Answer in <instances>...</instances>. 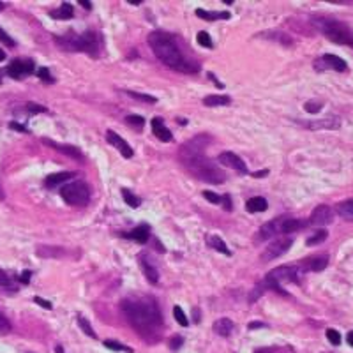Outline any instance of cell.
<instances>
[{
    "instance_id": "obj_38",
    "label": "cell",
    "mask_w": 353,
    "mask_h": 353,
    "mask_svg": "<svg viewBox=\"0 0 353 353\" xmlns=\"http://www.w3.org/2000/svg\"><path fill=\"white\" fill-rule=\"evenodd\" d=\"M11 329H13V327H11L9 320L0 313V334H7V332H11Z\"/></svg>"
},
{
    "instance_id": "obj_21",
    "label": "cell",
    "mask_w": 353,
    "mask_h": 353,
    "mask_svg": "<svg viewBox=\"0 0 353 353\" xmlns=\"http://www.w3.org/2000/svg\"><path fill=\"white\" fill-rule=\"evenodd\" d=\"M329 265V256L321 255V256H313L309 258L306 263V270H313V272H320Z\"/></svg>"
},
{
    "instance_id": "obj_26",
    "label": "cell",
    "mask_w": 353,
    "mask_h": 353,
    "mask_svg": "<svg viewBox=\"0 0 353 353\" xmlns=\"http://www.w3.org/2000/svg\"><path fill=\"white\" fill-rule=\"evenodd\" d=\"M230 102H232V99L228 98V96H207V98H203V104L209 108L228 106Z\"/></svg>"
},
{
    "instance_id": "obj_35",
    "label": "cell",
    "mask_w": 353,
    "mask_h": 353,
    "mask_svg": "<svg viewBox=\"0 0 353 353\" xmlns=\"http://www.w3.org/2000/svg\"><path fill=\"white\" fill-rule=\"evenodd\" d=\"M173 316H175V320H176V323H178V325H182V327H187V325H189V321H187L186 314H184V311H182L180 306H175V307H173Z\"/></svg>"
},
{
    "instance_id": "obj_37",
    "label": "cell",
    "mask_w": 353,
    "mask_h": 353,
    "mask_svg": "<svg viewBox=\"0 0 353 353\" xmlns=\"http://www.w3.org/2000/svg\"><path fill=\"white\" fill-rule=\"evenodd\" d=\"M327 339H329L330 343L334 344V346H339V344H341V335H339V332H337V330H334V329H329V330H327Z\"/></svg>"
},
{
    "instance_id": "obj_1",
    "label": "cell",
    "mask_w": 353,
    "mask_h": 353,
    "mask_svg": "<svg viewBox=\"0 0 353 353\" xmlns=\"http://www.w3.org/2000/svg\"><path fill=\"white\" fill-rule=\"evenodd\" d=\"M120 307L129 325L138 330L141 337L149 341L157 339L159 330L163 327V316L154 298L129 297L122 300Z\"/></svg>"
},
{
    "instance_id": "obj_27",
    "label": "cell",
    "mask_w": 353,
    "mask_h": 353,
    "mask_svg": "<svg viewBox=\"0 0 353 353\" xmlns=\"http://www.w3.org/2000/svg\"><path fill=\"white\" fill-rule=\"evenodd\" d=\"M307 223L300 221V219H293V217H284L283 221V233H295L297 230L304 228Z\"/></svg>"
},
{
    "instance_id": "obj_16",
    "label": "cell",
    "mask_w": 353,
    "mask_h": 353,
    "mask_svg": "<svg viewBox=\"0 0 353 353\" xmlns=\"http://www.w3.org/2000/svg\"><path fill=\"white\" fill-rule=\"evenodd\" d=\"M42 143L48 145V147H51V149L59 150V152H62V154H67V156H71V157H75V159H81V157H83V156H81V152H79V149H76V147H73V145L57 143V141H53V139H48V138L42 139Z\"/></svg>"
},
{
    "instance_id": "obj_36",
    "label": "cell",
    "mask_w": 353,
    "mask_h": 353,
    "mask_svg": "<svg viewBox=\"0 0 353 353\" xmlns=\"http://www.w3.org/2000/svg\"><path fill=\"white\" fill-rule=\"evenodd\" d=\"M196 41H198V44L203 48H212L214 46V42H212V39H210V36L207 32H200L198 36H196Z\"/></svg>"
},
{
    "instance_id": "obj_40",
    "label": "cell",
    "mask_w": 353,
    "mask_h": 353,
    "mask_svg": "<svg viewBox=\"0 0 353 353\" xmlns=\"http://www.w3.org/2000/svg\"><path fill=\"white\" fill-rule=\"evenodd\" d=\"M304 108H306V112L309 113H318L321 110V102L318 101H307L306 104H304Z\"/></svg>"
},
{
    "instance_id": "obj_33",
    "label": "cell",
    "mask_w": 353,
    "mask_h": 353,
    "mask_svg": "<svg viewBox=\"0 0 353 353\" xmlns=\"http://www.w3.org/2000/svg\"><path fill=\"white\" fill-rule=\"evenodd\" d=\"M78 325H79V329L83 330L85 334L88 335V337H94V339H96V337H98V335H96V332H94L92 325H90V323H88V320H87V318H83V316H78Z\"/></svg>"
},
{
    "instance_id": "obj_30",
    "label": "cell",
    "mask_w": 353,
    "mask_h": 353,
    "mask_svg": "<svg viewBox=\"0 0 353 353\" xmlns=\"http://www.w3.org/2000/svg\"><path fill=\"white\" fill-rule=\"evenodd\" d=\"M122 198H124V201H126L129 207H133V209H138L139 205H141V200H139L138 196L133 195V193L127 189H122Z\"/></svg>"
},
{
    "instance_id": "obj_47",
    "label": "cell",
    "mask_w": 353,
    "mask_h": 353,
    "mask_svg": "<svg viewBox=\"0 0 353 353\" xmlns=\"http://www.w3.org/2000/svg\"><path fill=\"white\" fill-rule=\"evenodd\" d=\"M34 302L38 304V306L44 307V309H53V304L48 302V300H44V298H41V297H36L34 298Z\"/></svg>"
},
{
    "instance_id": "obj_8",
    "label": "cell",
    "mask_w": 353,
    "mask_h": 353,
    "mask_svg": "<svg viewBox=\"0 0 353 353\" xmlns=\"http://www.w3.org/2000/svg\"><path fill=\"white\" fill-rule=\"evenodd\" d=\"M36 71V64H34L32 59H14L9 65L5 73L14 79H23L25 76H30Z\"/></svg>"
},
{
    "instance_id": "obj_44",
    "label": "cell",
    "mask_w": 353,
    "mask_h": 353,
    "mask_svg": "<svg viewBox=\"0 0 353 353\" xmlns=\"http://www.w3.org/2000/svg\"><path fill=\"white\" fill-rule=\"evenodd\" d=\"M182 344H184V337H182V335H173L172 339H170V348H172L173 352H176Z\"/></svg>"
},
{
    "instance_id": "obj_52",
    "label": "cell",
    "mask_w": 353,
    "mask_h": 353,
    "mask_svg": "<svg viewBox=\"0 0 353 353\" xmlns=\"http://www.w3.org/2000/svg\"><path fill=\"white\" fill-rule=\"evenodd\" d=\"M261 327H265V323H260V321H255V323H249V330H253V329H261Z\"/></svg>"
},
{
    "instance_id": "obj_45",
    "label": "cell",
    "mask_w": 353,
    "mask_h": 353,
    "mask_svg": "<svg viewBox=\"0 0 353 353\" xmlns=\"http://www.w3.org/2000/svg\"><path fill=\"white\" fill-rule=\"evenodd\" d=\"M203 198L210 201V203H221V196L214 195V193H210V191H205L203 193Z\"/></svg>"
},
{
    "instance_id": "obj_11",
    "label": "cell",
    "mask_w": 353,
    "mask_h": 353,
    "mask_svg": "<svg viewBox=\"0 0 353 353\" xmlns=\"http://www.w3.org/2000/svg\"><path fill=\"white\" fill-rule=\"evenodd\" d=\"M217 161L223 166L226 168H232V170H235V172H240V173H247L249 170H247L246 163L242 161V157H238L235 152H221L219 154Z\"/></svg>"
},
{
    "instance_id": "obj_42",
    "label": "cell",
    "mask_w": 353,
    "mask_h": 353,
    "mask_svg": "<svg viewBox=\"0 0 353 353\" xmlns=\"http://www.w3.org/2000/svg\"><path fill=\"white\" fill-rule=\"evenodd\" d=\"M127 94H129L131 98L135 99H141V101H147V102H156L157 99L152 98V96H147V94H139V92H131V90H127Z\"/></svg>"
},
{
    "instance_id": "obj_12",
    "label": "cell",
    "mask_w": 353,
    "mask_h": 353,
    "mask_svg": "<svg viewBox=\"0 0 353 353\" xmlns=\"http://www.w3.org/2000/svg\"><path fill=\"white\" fill-rule=\"evenodd\" d=\"M106 141L110 145H113L118 152L124 156V157H127V159H131L133 156H135V152H133V149H131V145L127 143L126 139L122 138V136H118L115 133V131H112V129H108L106 131Z\"/></svg>"
},
{
    "instance_id": "obj_56",
    "label": "cell",
    "mask_w": 353,
    "mask_h": 353,
    "mask_svg": "<svg viewBox=\"0 0 353 353\" xmlns=\"http://www.w3.org/2000/svg\"><path fill=\"white\" fill-rule=\"evenodd\" d=\"M5 57H7V55H5V51L2 50V48H0V62H4V60H5Z\"/></svg>"
},
{
    "instance_id": "obj_10",
    "label": "cell",
    "mask_w": 353,
    "mask_h": 353,
    "mask_svg": "<svg viewBox=\"0 0 353 353\" xmlns=\"http://www.w3.org/2000/svg\"><path fill=\"white\" fill-rule=\"evenodd\" d=\"M334 214H332V209L329 205H318L314 210H313L311 217L307 221V224H313V226H325V224L332 223Z\"/></svg>"
},
{
    "instance_id": "obj_7",
    "label": "cell",
    "mask_w": 353,
    "mask_h": 353,
    "mask_svg": "<svg viewBox=\"0 0 353 353\" xmlns=\"http://www.w3.org/2000/svg\"><path fill=\"white\" fill-rule=\"evenodd\" d=\"M60 196L65 203L81 207V205H87L90 200V187L83 180L69 182L60 189Z\"/></svg>"
},
{
    "instance_id": "obj_18",
    "label": "cell",
    "mask_w": 353,
    "mask_h": 353,
    "mask_svg": "<svg viewBox=\"0 0 353 353\" xmlns=\"http://www.w3.org/2000/svg\"><path fill=\"white\" fill-rule=\"evenodd\" d=\"M126 237L131 240H136L138 244H147L150 238V228L147 224H139L135 230H131L129 233H126Z\"/></svg>"
},
{
    "instance_id": "obj_9",
    "label": "cell",
    "mask_w": 353,
    "mask_h": 353,
    "mask_svg": "<svg viewBox=\"0 0 353 353\" xmlns=\"http://www.w3.org/2000/svg\"><path fill=\"white\" fill-rule=\"evenodd\" d=\"M293 244V238L292 237H283V238H277L270 244L269 247H265L263 255H261V260L263 261H270V260H275L279 256H283L284 253L288 251L290 247Z\"/></svg>"
},
{
    "instance_id": "obj_29",
    "label": "cell",
    "mask_w": 353,
    "mask_h": 353,
    "mask_svg": "<svg viewBox=\"0 0 353 353\" xmlns=\"http://www.w3.org/2000/svg\"><path fill=\"white\" fill-rule=\"evenodd\" d=\"M0 292H16L14 281L2 270H0Z\"/></svg>"
},
{
    "instance_id": "obj_19",
    "label": "cell",
    "mask_w": 353,
    "mask_h": 353,
    "mask_svg": "<svg viewBox=\"0 0 353 353\" xmlns=\"http://www.w3.org/2000/svg\"><path fill=\"white\" fill-rule=\"evenodd\" d=\"M75 176L73 172H60V173H53V175L46 176V180H44V186L46 187H57L60 186V184H65L67 180H71Z\"/></svg>"
},
{
    "instance_id": "obj_3",
    "label": "cell",
    "mask_w": 353,
    "mask_h": 353,
    "mask_svg": "<svg viewBox=\"0 0 353 353\" xmlns=\"http://www.w3.org/2000/svg\"><path fill=\"white\" fill-rule=\"evenodd\" d=\"M149 44L152 48L154 55L157 57L163 64H166L168 67L186 73V75H195V73L200 71V64L184 55V51L180 50V46L176 44V41L170 34L159 32V30L152 32L149 36Z\"/></svg>"
},
{
    "instance_id": "obj_15",
    "label": "cell",
    "mask_w": 353,
    "mask_h": 353,
    "mask_svg": "<svg viewBox=\"0 0 353 353\" xmlns=\"http://www.w3.org/2000/svg\"><path fill=\"white\" fill-rule=\"evenodd\" d=\"M139 260V267H141V270H143L145 277L149 279V283L156 284L159 281V270L157 267L152 263V260H149V256L147 255H139L138 256Z\"/></svg>"
},
{
    "instance_id": "obj_55",
    "label": "cell",
    "mask_w": 353,
    "mask_h": 353,
    "mask_svg": "<svg viewBox=\"0 0 353 353\" xmlns=\"http://www.w3.org/2000/svg\"><path fill=\"white\" fill-rule=\"evenodd\" d=\"M346 339H348L350 346H353V330H352V332H348V337H346Z\"/></svg>"
},
{
    "instance_id": "obj_4",
    "label": "cell",
    "mask_w": 353,
    "mask_h": 353,
    "mask_svg": "<svg viewBox=\"0 0 353 353\" xmlns=\"http://www.w3.org/2000/svg\"><path fill=\"white\" fill-rule=\"evenodd\" d=\"M300 275H302V270L298 269V267H290V265H283V267H277V269L270 270L269 274L265 275L263 281H260V283L251 290L247 300H249V304L256 302L267 290H275V292L279 293H284V290L281 288V284L298 283Z\"/></svg>"
},
{
    "instance_id": "obj_34",
    "label": "cell",
    "mask_w": 353,
    "mask_h": 353,
    "mask_svg": "<svg viewBox=\"0 0 353 353\" xmlns=\"http://www.w3.org/2000/svg\"><path fill=\"white\" fill-rule=\"evenodd\" d=\"M126 122L129 124L131 127H135V129H138V131H141L145 126V118L143 117H139V115H129L126 118Z\"/></svg>"
},
{
    "instance_id": "obj_48",
    "label": "cell",
    "mask_w": 353,
    "mask_h": 353,
    "mask_svg": "<svg viewBox=\"0 0 353 353\" xmlns=\"http://www.w3.org/2000/svg\"><path fill=\"white\" fill-rule=\"evenodd\" d=\"M30 275H32V272H30V270H23V272L20 274L18 281H20V283H23V284H28V283H30Z\"/></svg>"
},
{
    "instance_id": "obj_53",
    "label": "cell",
    "mask_w": 353,
    "mask_h": 353,
    "mask_svg": "<svg viewBox=\"0 0 353 353\" xmlns=\"http://www.w3.org/2000/svg\"><path fill=\"white\" fill-rule=\"evenodd\" d=\"M253 175H255L256 178H263L265 175H269V170H263V172H256V173H253Z\"/></svg>"
},
{
    "instance_id": "obj_50",
    "label": "cell",
    "mask_w": 353,
    "mask_h": 353,
    "mask_svg": "<svg viewBox=\"0 0 353 353\" xmlns=\"http://www.w3.org/2000/svg\"><path fill=\"white\" fill-rule=\"evenodd\" d=\"M79 5H83L85 9H92V2H88V0H79Z\"/></svg>"
},
{
    "instance_id": "obj_31",
    "label": "cell",
    "mask_w": 353,
    "mask_h": 353,
    "mask_svg": "<svg viewBox=\"0 0 353 353\" xmlns=\"http://www.w3.org/2000/svg\"><path fill=\"white\" fill-rule=\"evenodd\" d=\"M327 237H329L327 230H318V232H314L311 237L307 238L306 244H307V246H316V244H321V242L325 240Z\"/></svg>"
},
{
    "instance_id": "obj_57",
    "label": "cell",
    "mask_w": 353,
    "mask_h": 353,
    "mask_svg": "<svg viewBox=\"0 0 353 353\" xmlns=\"http://www.w3.org/2000/svg\"><path fill=\"white\" fill-rule=\"evenodd\" d=\"M129 4H133V5H138V4H141V0H129Z\"/></svg>"
},
{
    "instance_id": "obj_20",
    "label": "cell",
    "mask_w": 353,
    "mask_h": 353,
    "mask_svg": "<svg viewBox=\"0 0 353 353\" xmlns=\"http://www.w3.org/2000/svg\"><path fill=\"white\" fill-rule=\"evenodd\" d=\"M214 332L217 335H221V337H228V335L232 334L233 329H235V325H233V321L230 320V318H219L217 321L214 323Z\"/></svg>"
},
{
    "instance_id": "obj_54",
    "label": "cell",
    "mask_w": 353,
    "mask_h": 353,
    "mask_svg": "<svg viewBox=\"0 0 353 353\" xmlns=\"http://www.w3.org/2000/svg\"><path fill=\"white\" fill-rule=\"evenodd\" d=\"M255 353H277V352L272 350V348H261V350H256Z\"/></svg>"
},
{
    "instance_id": "obj_32",
    "label": "cell",
    "mask_w": 353,
    "mask_h": 353,
    "mask_svg": "<svg viewBox=\"0 0 353 353\" xmlns=\"http://www.w3.org/2000/svg\"><path fill=\"white\" fill-rule=\"evenodd\" d=\"M104 346H106L108 350H113V352H127V353H133V348H129V346H126V344L117 343V341H112V339H106V341H104Z\"/></svg>"
},
{
    "instance_id": "obj_22",
    "label": "cell",
    "mask_w": 353,
    "mask_h": 353,
    "mask_svg": "<svg viewBox=\"0 0 353 353\" xmlns=\"http://www.w3.org/2000/svg\"><path fill=\"white\" fill-rule=\"evenodd\" d=\"M196 16L205 21H216V20H230L232 18V14L228 13V11H221V13H210V11H203V9H198L196 11Z\"/></svg>"
},
{
    "instance_id": "obj_49",
    "label": "cell",
    "mask_w": 353,
    "mask_h": 353,
    "mask_svg": "<svg viewBox=\"0 0 353 353\" xmlns=\"http://www.w3.org/2000/svg\"><path fill=\"white\" fill-rule=\"evenodd\" d=\"M9 127H11V129H14V131H20V133H28L27 127L21 126V124H16V122H11Z\"/></svg>"
},
{
    "instance_id": "obj_24",
    "label": "cell",
    "mask_w": 353,
    "mask_h": 353,
    "mask_svg": "<svg viewBox=\"0 0 353 353\" xmlns=\"http://www.w3.org/2000/svg\"><path fill=\"white\" fill-rule=\"evenodd\" d=\"M267 200L261 198V196H255V198H249L246 203V210L247 212H265L267 210Z\"/></svg>"
},
{
    "instance_id": "obj_5",
    "label": "cell",
    "mask_w": 353,
    "mask_h": 353,
    "mask_svg": "<svg viewBox=\"0 0 353 353\" xmlns=\"http://www.w3.org/2000/svg\"><path fill=\"white\" fill-rule=\"evenodd\" d=\"M55 42L62 50H67V51H83L87 55L90 57H98L99 55V50H101V39L96 32L92 30H87V32L79 34V36H57Z\"/></svg>"
},
{
    "instance_id": "obj_43",
    "label": "cell",
    "mask_w": 353,
    "mask_h": 353,
    "mask_svg": "<svg viewBox=\"0 0 353 353\" xmlns=\"http://www.w3.org/2000/svg\"><path fill=\"white\" fill-rule=\"evenodd\" d=\"M27 112L28 113H46L48 110L41 104H36V102H28L27 104Z\"/></svg>"
},
{
    "instance_id": "obj_59",
    "label": "cell",
    "mask_w": 353,
    "mask_h": 353,
    "mask_svg": "<svg viewBox=\"0 0 353 353\" xmlns=\"http://www.w3.org/2000/svg\"><path fill=\"white\" fill-rule=\"evenodd\" d=\"M4 7H5V4H4V2H0V11L4 9Z\"/></svg>"
},
{
    "instance_id": "obj_2",
    "label": "cell",
    "mask_w": 353,
    "mask_h": 353,
    "mask_svg": "<svg viewBox=\"0 0 353 353\" xmlns=\"http://www.w3.org/2000/svg\"><path fill=\"white\" fill-rule=\"evenodd\" d=\"M209 143H210L209 135L195 136V138L189 139L186 145H182L180 161L191 173H195L201 180L210 182V184H223L226 175L221 172V168H217L209 157L203 156L205 147Z\"/></svg>"
},
{
    "instance_id": "obj_58",
    "label": "cell",
    "mask_w": 353,
    "mask_h": 353,
    "mask_svg": "<svg viewBox=\"0 0 353 353\" xmlns=\"http://www.w3.org/2000/svg\"><path fill=\"white\" fill-rule=\"evenodd\" d=\"M55 352H57V353H64V350H62V346H57Z\"/></svg>"
},
{
    "instance_id": "obj_39",
    "label": "cell",
    "mask_w": 353,
    "mask_h": 353,
    "mask_svg": "<svg viewBox=\"0 0 353 353\" xmlns=\"http://www.w3.org/2000/svg\"><path fill=\"white\" fill-rule=\"evenodd\" d=\"M0 41L4 42L5 46H9V48L16 46V42H14V39L11 38V36H7V32H5L4 28H0Z\"/></svg>"
},
{
    "instance_id": "obj_51",
    "label": "cell",
    "mask_w": 353,
    "mask_h": 353,
    "mask_svg": "<svg viewBox=\"0 0 353 353\" xmlns=\"http://www.w3.org/2000/svg\"><path fill=\"white\" fill-rule=\"evenodd\" d=\"M209 78L212 79V81H214L216 87H217V88H224V85H223V83H219V81H217V79H216V76L212 75V73H209Z\"/></svg>"
},
{
    "instance_id": "obj_28",
    "label": "cell",
    "mask_w": 353,
    "mask_h": 353,
    "mask_svg": "<svg viewBox=\"0 0 353 353\" xmlns=\"http://www.w3.org/2000/svg\"><path fill=\"white\" fill-rule=\"evenodd\" d=\"M337 214L348 221H353V200H346L337 205Z\"/></svg>"
},
{
    "instance_id": "obj_14",
    "label": "cell",
    "mask_w": 353,
    "mask_h": 353,
    "mask_svg": "<svg viewBox=\"0 0 353 353\" xmlns=\"http://www.w3.org/2000/svg\"><path fill=\"white\" fill-rule=\"evenodd\" d=\"M283 221L284 217H277L274 221H270V223H265L258 232V238L260 240H269V238L275 237L277 233H283Z\"/></svg>"
},
{
    "instance_id": "obj_13",
    "label": "cell",
    "mask_w": 353,
    "mask_h": 353,
    "mask_svg": "<svg viewBox=\"0 0 353 353\" xmlns=\"http://www.w3.org/2000/svg\"><path fill=\"white\" fill-rule=\"evenodd\" d=\"M316 69H334V71H346V62L337 55H323L316 60Z\"/></svg>"
},
{
    "instance_id": "obj_46",
    "label": "cell",
    "mask_w": 353,
    "mask_h": 353,
    "mask_svg": "<svg viewBox=\"0 0 353 353\" xmlns=\"http://www.w3.org/2000/svg\"><path fill=\"white\" fill-rule=\"evenodd\" d=\"M221 205H223V209L228 210V212H230V210L233 209V207H232V198H230L228 195L221 196Z\"/></svg>"
},
{
    "instance_id": "obj_25",
    "label": "cell",
    "mask_w": 353,
    "mask_h": 353,
    "mask_svg": "<svg viewBox=\"0 0 353 353\" xmlns=\"http://www.w3.org/2000/svg\"><path fill=\"white\" fill-rule=\"evenodd\" d=\"M50 16L55 20H69L75 16V9H73V5L71 4H62L59 9L50 11Z\"/></svg>"
},
{
    "instance_id": "obj_17",
    "label": "cell",
    "mask_w": 353,
    "mask_h": 353,
    "mask_svg": "<svg viewBox=\"0 0 353 353\" xmlns=\"http://www.w3.org/2000/svg\"><path fill=\"white\" fill-rule=\"evenodd\" d=\"M150 124H152V131H154V135L157 136L161 141H172V131L168 129L166 126H164V122H163V118H159V117H156V118H152L150 120Z\"/></svg>"
},
{
    "instance_id": "obj_23",
    "label": "cell",
    "mask_w": 353,
    "mask_h": 353,
    "mask_svg": "<svg viewBox=\"0 0 353 353\" xmlns=\"http://www.w3.org/2000/svg\"><path fill=\"white\" fill-rule=\"evenodd\" d=\"M207 246L212 247V249H216V251H219V253H223V255H226V256L232 255V251H230L226 246V242L221 240V237H217V235H209V237H207Z\"/></svg>"
},
{
    "instance_id": "obj_6",
    "label": "cell",
    "mask_w": 353,
    "mask_h": 353,
    "mask_svg": "<svg viewBox=\"0 0 353 353\" xmlns=\"http://www.w3.org/2000/svg\"><path fill=\"white\" fill-rule=\"evenodd\" d=\"M314 25L318 27L323 36L330 39V41L337 42V44H348L353 46V32L352 28L346 23L339 21V20H332V18H316Z\"/></svg>"
},
{
    "instance_id": "obj_41",
    "label": "cell",
    "mask_w": 353,
    "mask_h": 353,
    "mask_svg": "<svg viewBox=\"0 0 353 353\" xmlns=\"http://www.w3.org/2000/svg\"><path fill=\"white\" fill-rule=\"evenodd\" d=\"M38 76L44 81V83H53V78H51L50 71L46 69V67H39L38 69Z\"/></svg>"
},
{
    "instance_id": "obj_60",
    "label": "cell",
    "mask_w": 353,
    "mask_h": 353,
    "mask_svg": "<svg viewBox=\"0 0 353 353\" xmlns=\"http://www.w3.org/2000/svg\"><path fill=\"white\" fill-rule=\"evenodd\" d=\"M0 76H2V75H0Z\"/></svg>"
}]
</instances>
